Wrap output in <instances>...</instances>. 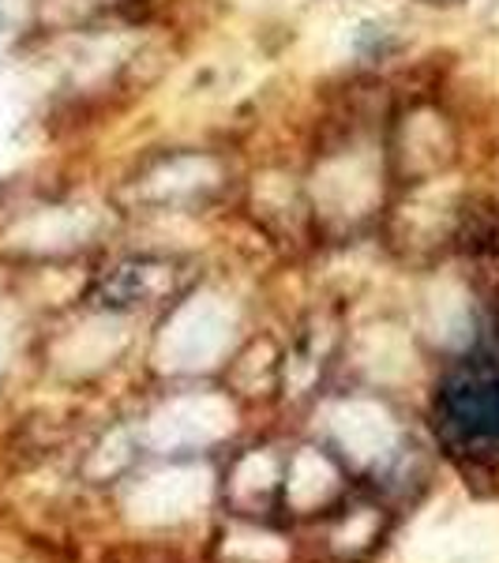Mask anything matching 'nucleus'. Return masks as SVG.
<instances>
[{
  "instance_id": "f257e3e1",
  "label": "nucleus",
  "mask_w": 499,
  "mask_h": 563,
  "mask_svg": "<svg viewBox=\"0 0 499 563\" xmlns=\"http://www.w3.org/2000/svg\"><path fill=\"white\" fill-rule=\"evenodd\" d=\"M440 421L462 443H499V365L469 361L440 387Z\"/></svg>"
}]
</instances>
